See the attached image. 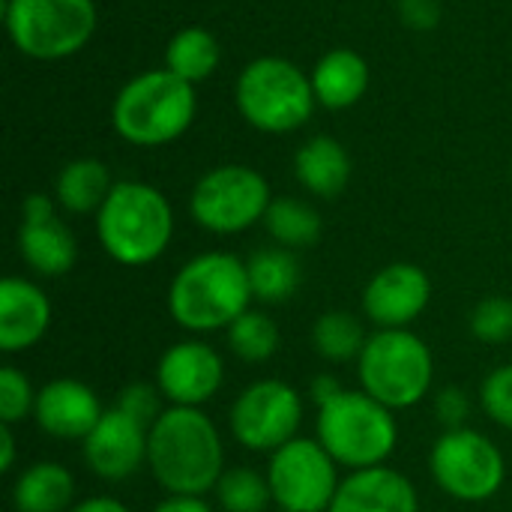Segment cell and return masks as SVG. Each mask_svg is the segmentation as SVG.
<instances>
[{"mask_svg":"<svg viewBox=\"0 0 512 512\" xmlns=\"http://www.w3.org/2000/svg\"><path fill=\"white\" fill-rule=\"evenodd\" d=\"M309 78L315 99L330 111H342L363 99L369 87V63L354 48H333L315 63Z\"/></svg>","mask_w":512,"mask_h":512,"instance_id":"cell-20","label":"cell"},{"mask_svg":"<svg viewBox=\"0 0 512 512\" xmlns=\"http://www.w3.org/2000/svg\"><path fill=\"white\" fill-rule=\"evenodd\" d=\"M111 189H114L111 174L99 159H72V162H66L63 171L57 174V183H54L57 204L66 213H75V216L99 213V207L105 204Z\"/></svg>","mask_w":512,"mask_h":512,"instance_id":"cell-23","label":"cell"},{"mask_svg":"<svg viewBox=\"0 0 512 512\" xmlns=\"http://www.w3.org/2000/svg\"><path fill=\"white\" fill-rule=\"evenodd\" d=\"M15 465V435L12 426H0V471H12Z\"/></svg>","mask_w":512,"mask_h":512,"instance_id":"cell-39","label":"cell"},{"mask_svg":"<svg viewBox=\"0 0 512 512\" xmlns=\"http://www.w3.org/2000/svg\"><path fill=\"white\" fill-rule=\"evenodd\" d=\"M75 501V477L60 462H36L15 477V512H69Z\"/></svg>","mask_w":512,"mask_h":512,"instance_id":"cell-22","label":"cell"},{"mask_svg":"<svg viewBox=\"0 0 512 512\" xmlns=\"http://www.w3.org/2000/svg\"><path fill=\"white\" fill-rule=\"evenodd\" d=\"M264 225L270 237L285 249H306L321 237V216L312 204L300 198H273Z\"/></svg>","mask_w":512,"mask_h":512,"instance_id":"cell-26","label":"cell"},{"mask_svg":"<svg viewBox=\"0 0 512 512\" xmlns=\"http://www.w3.org/2000/svg\"><path fill=\"white\" fill-rule=\"evenodd\" d=\"M69 512H129V507H126V504H120L117 498H105V495H99V498H87V501L75 504Z\"/></svg>","mask_w":512,"mask_h":512,"instance_id":"cell-38","label":"cell"},{"mask_svg":"<svg viewBox=\"0 0 512 512\" xmlns=\"http://www.w3.org/2000/svg\"><path fill=\"white\" fill-rule=\"evenodd\" d=\"M429 471L438 489L456 501L480 504L501 492L507 477L504 453L495 441L474 429H447L429 456Z\"/></svg>","mask_w":512,"mask_h":512,"instance_id":"cell-10","label":"cell"},{"mask_svg":"<svg viewBox=\"0 0 512 512\" xmlns=\"http://www.w3.org/2000/svg\"><path fill=\"white\" fill-rule=\"evenodd\" d=\"M225 381V363L207 342L186 339L171 345L156 363V387L177 408H201Z\"/></svg>","mask_w":512,"mask_h":512,"instance_id":"cell-13","label":"cell"},{"mask_svg":"<svg viewBox=\"0 0 512 512\" xmlns=\"http://www.w3.org/2000/svg\"><path fill=\"white\" fill-rule=\"evenodd\" d=\"M36 405V390L27 381L24 372L15 366L0 369V426H18L27 417H33Z\"/></svg>","mask_w":512,"mask_h":512,"instance_id":"cell-30","label":"cell"},{"mask_svg":"<svg viewBox=\"0 0 512 512\" xmlns=\"http://www.w3.org/2000/svg\"><path fill=\"white\" fill-rule=\"evenodd\" d=\"M147 468L168 495L204 498L225 474V447L201 408H165L147 432Z\"/></svg>","mask_w":512,"mask_h":512,"instance_id":"cell-1","label":"cell"},{"mask_svg":"<svg viewBox=\"0 0 512 512\" xmlns=\"http://www.w3.org/2000/svg\"><path fill=\"white\" fill-rule=\"evenodd\" d=\"M216 498L225 512H264L273 504L267 477L252 468H228L216 483Z\"/></svg>","mask_w":512,"mask_h":512,"instance_id":"cell-29","label":"cell"},{"mask_svg":"<svg viewBox=\"0 0 512 512\" xmlns=\"http://www.w3.org/2000/svg\"><path fill=\"white\" fill-rule=\"evenodd\" d=\"M294 174L300 186L312 192L315 198H336L345 192L351 180V156L336 138L315 135L297 150Z\"/></svg>","mask_w":512,"mask_h":512,"instance_id":"cell-21","label":"cell"},{"mask_svg":"<svg viewBox=\"0 0 512 512\" xmlns=\"http://www.w3.org/2000/svg\"><path fill=\"white\" fill-rule=\"evenodd\" d=\"M246 270H249L252 297L267 303V306L291 300L297 285H300V264H297L294 252L285 246L258 249L246 261Z\"/></svg>","mask_w":512,"mask_h":512,"instance_id":"cell-24","label":"cell"},{"mask_svg":"<svg viewBox=\"0 0 512 512\" xmlns=\"http://www.w3.org/2000/svg\"><path fill=\"white\" fill-rule=\"evenodd\" d=\"M366 330L354 312H324L312 327V345L327 363H351L366 348Z\"/></svg>","mask_w":512,"mask_h":512,"instance_id":"cell-27","label":"cell"},{"mask_svg":"<svg viewBox=\"0 0 512 512\" xmlns=\"http://www.w3.org/2000/svg\"><path fill=\"white\" fill-rule=\"evenodd\" d=\"M483 411L504 429L512 432V363L495 369L486 381H483Z\"/></svg>","mask_w":512,"mask_h":512,"instance_id":"cell-33","label":"cell"},{"mask_svg":"<svg viewBox=\"0 0 512 512\" xmlns=\"http://www.w3.org/2000/svg\"><path fill=\"white\" fill-rule=\"evenodd\" d=\"M327 512H420V498L405 474L378 465L351 471V477L339 483Z\"/></svg>","mask_w":512,"mask_h":512,"instance_id":"cell-19","label":"cell"},{"mask_svg":"<svg viewBox=\"0 0 512 512\" xmlns=\"http://www.w3.org/2000/svg\"><path fill=\"white\" fill-rule=\"evenodd\" d=\"M402 18L414 30H429L441 21V3L438 0H399Z\"/></svg>","mask_w":512,"mask_h":512,"instance_id":"cell-35","label":"cell"},{"mask_svg":"<svg viewBox=\"0 0 512 512\" xmlns=\"http://www.w3.org/2000/svg\"><path fill=\"white\" fill-rule=\"evenodd\" d=\"M300 423L303 399L291 384L279 378H261L249 384L234 399L228 414L234 441L252 453H276L297 438Z\"/></svg>","mask_w":512,"mask_h":512,"instance_id":"cell-12","label":"cell"},{"mask_svg":"<svg viewBox=\"0 0 512 512\" xmlns=\"http://www.w3.org/2000/svg\"><path fill=\"white\" fill-rule=\"evenodd\" d=\"M318 441L336 465L366 471L393 456L399 426L393 411L369 393L342 390L318 408Z\"/></svg>","mask_w":512,"mask_h":512,"instance_id":"cell-5","label":"cell"},{"mask_svg":"<svg viewBox=\"0 0 512 512\" xmlns=\"http://www.w3.org/2000/svg\"><path fill=\"white\" fill-rule=\"evenodd\" d=\"M357 375L363 393H369L390 411H405L429 396L435 360L429 345L417 333L378 330L366 339V348L357 357Z\"/></svg>","mask_w":512,"mask_h":512,"instance_id":"cell-6","label":"cell"},{"mask_svg":"<svg viewBox=\"0 0 512 512\" xmlns=\"http://www.w3.org/2000/svg\"><path fill=\"white\" fill-rule=\"evenodd\" d=\"M225 333L231 354L243 363H267L279 351V327L267 312L249 309Z\"/></svg>","mask_w":512,"mask_h":512,"instance_id":"cell-28","label":"cell"},{"mask_svg":"<svg viewBox=\"0 0 512 512\" xmlns=\"http://www.w3.org/2000/svg\"><path fill=\"white\" fill-rule=\"evenodd\" d=\"M219 66V42L204 27H183L165 48V69L192 87L213 75Z\"/></svg>","mask_w":512,"mask_h":512,"instance_id":"cell-25","label":"cell"},{"mask_svg":"<svg viewBox=\"0 0 512 512\" xmlns=\"http://www.w3.org/2000/svg\"><path fill=\"white\" fill-rule=\"evenodd\" d=\"M432 300V279L423 267L399 261L378 270L363 291V315L378 330H408Z\"/></svg>","mask_w":512,"mask_h":512,"instance_id":"cell-14","label":"cell"},{"mask_svg":"<svg viewBox=\"0 0 512 512\" xmlns=\"http://www.w3.org/2000/svg\"><path fill=\"white\" fill-rule=\"evenodd\" d=\"M339 393H342V384H339L333 375H318V378L312 381V399L318 402V408L327 405L330 399H336Z\"/></svg>","mask_w":512,"mask_h":512,"instance_id":"cell-37","label":"cell"},{"mask_svg":"<svg viewBox=\"0 0 512 512\" xmlns=\"http://www.w3.org/2000/svg\"><path fill=\"white\" fill-rule=\"evenodd\" d=\"M51 327V300L27 279L6 276L0 282V351L21 354L42 342Z\"/></svg>","mask_w":512,"mask_h":512,"instance_id":"cell-18","label":"cell"},{"mask_svg":"<svg viewBox=\"0 0 512 512\" xmlns=\"http://www.w3.org/2000/svg\"><path fill=\"white\" fill-rule=\"evenodd\" d=\"M336 468L339 465L318 438H294L270 453L264 477L273 504L282 512H327L342 483Z\"/></svg>","mask_w":512,"mask_h":512,"instance_id":"cell-11","label":"cell"},{"mask_svg":"<svg viewBox=\"0 0 512 512\" xmlns=\"http://www.w3.org/2000/svg\"><path fill=\"white\" fill-rule=\"evenodd\" d=\"M96 234L111 261L123 267H147L168 249L174 237V213L156 186L120 180L96 213Z\"/></svg>","mask_w":512,"mask_h":512,"instance_id":"cell-3","label":"cell"},{"mask_svg":"<svg viewBox=\"0 0 512 512\" xmlns=\"http://www.w3.org/2000/svg\"><path fill=\"white\" fill-rule=\"evenodd\" d=\"M81 456L96 477L108 483L129 480L147 465V429L114 405L81 441Z\"/></svg>","mask_w":512,"mask_h":512,"instance_id":"cell-16","label":"cell"},{"mask_svg":"<svg viewBox=\"0 0 512 512\" xmlns=\"http://www.w3.org/2000/svg\"><path fill=\"white\" fill-rule=\"evenodd\" d=\"M252 300L246 261L231 252H204L186 261L168 288V312L189 333L228 330Z\"/></svg>","mask_w":512,"mask_h":512,"instance_id":"cell-2","label":"cell"},{"mask_svg":"<svg viewBox=\"0 0 512 512\" xmlns=\"http://www.w3.org/2000/svg\"><path fill=\"white\" fill-rule=\"evenodd\" d=\"M18 252L33 273L48 279L69 273L78 258V243L72 231L54 213V201L42 192L27 195L21 204Z\"/></svg>","mask_w":512,"mask_h":512,"instance_id":"cell-15","label":"cell"},{"mask_svg":"<svg viewBox=\"0 0 512 512\" xmlns=\"http://www.w3.org/2000/svg\"><path fill=\"white\" fill-rule=\"evenodd\" d=\"M150 512H213V507L204 498H195V495H168Z\"/></svg>","mask_w":512,"mask_h":512,"instance_id":"cell-36","label":"cell"},{"mask_svg":"<svg viewBox=\"0 0 512 512\" xmlns=\"http://www.w3.org/2000/svg\"><path fill=\"white\" fill-rule=\"evenodd\" d=\"M105 408L93 387L75 381V378H57L48 381L42 390H36L33 420L39 432L57 441H84L93 426L102 420Z\"/></svg>","mask_w":512,"mask_h":512,"instance_id":"cell-17","label":"cell"},{"mask_svg":"<svg viewBox=\"0 0 512 512\" xmlns=\"http://www.w3.org/2000/svg\"><path fill=\"white\" fill-rule=\"evenodd\" d=\"M96 21L93 0H6L9 39L33 60L78 54L93 39Z\"/></svg>","mask_w":512,"mask_h":512,"instance_id":"cell-8","label":"cell"},{"mask_svg":"<svg viewBox=\"0 0 512 512\" xmlns=\"http://www.w3.org/2000/svg\"><path fill=\"white\" fill-rule=\"evenodd\" d=\"M234 99L246 123L270 135L306 126L318 102L312 78L285 57L252 60L237 78Z\"/></svg>","mask_w":512,"mask_h":512,"instance_id":"cell-7","label":"cell"},{"mask_svg":"<svg viewBox=\"0 0 512 512\" xmlns=\"http://www.w3.org/2000/svg\"><path fill=\"white\" fill-rule=\"evenodd\" d=\"M195 108L198 102L189 81L168 69H153L120 87L111 105V126L135 147H162L192 126Z\"/></svg>","mask_w":512,"mask_h":512,"instance_id":"cell-4","label":"cell"},{"mask_svg":"<svg viewBox=\"0 0 512 512\" xmlns=\"http://www.w3.org/2000/svg\"><path fill=\"white\" fill-rule=\"evenodd\" d=\"M270 204V183L249 165H219L189 195L192 219L210 234H240L264 222Z\"/></svg>","mask_w":512,"mask_h":512,"instance_id":"cell-9","label":"cell"},{"mask_svg":"<svg viewBox=\"0 0 512 512\" xmlns=\"http://www.w3.org/2000/svg\"><path fill=\"white\" fill-rule=\"evenodd\" d=\"M471 333L486 345H501L512 339V300L486 297L471 312Z\"/></svg>","mask_w":512,"mask_h":512,"instance_id":"cell-31","label":"cell"},{"mask_svg":"<svg viewBox=\"0 0 512 512\" xmlns=\"http://www.w3.org/2000/svg\"><path fill=\"white\" fill-rule=\"evenodd\" d=\"M435 411H438V420L447 426V429H462L468 414H471V402H468V393L462 387H447L435 396Z\"/></svg>","mask_w":512,"mask_h":512,"instance_id":"cell-34","label":"cell"},{"mask_svg":"<svg viewBox=\"0 0 512 512\" xmlns=\"http://www.w3.org/2000/svg\"><path fill=\"white\" fill-rule=\"evenodd\" d=\"M162 402H165L162 390H159L156 384H147V381H135V384H129V387H123L120 396H117V408H120L126 417H132L135 423H141L147 432H150L153 423L165 414Z\"/></svg>","mask_w":512,"mask_h":512,"instance_id":"cell-32","label":"cell"}]
</instances>
